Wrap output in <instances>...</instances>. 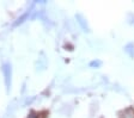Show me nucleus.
<instances>
[{"label": "nucleus", "instance_id": "nucleus-4", "mask_svg": "<svg viewBox=\"0 0 134 118\" xmlns=\"http://www.w3.org/2000/svg\"><path fill=\"white\" fill-rule=\"evenodd\" d=\"M125 51L128 54V56L131 59H134V43H128L125 47Z\"/></svg>", "mask_w": 134, "mask_h": 118}, {"label": "nucleus", "instance_id": "nucleus-2", "mask_svg": "<svg viewBox=\"0 0 134 118\" xmlns=\"http://www.w3.org/2000/svg\"><path fill=\"white\" fill-rule=\"evenodd\" d=\"M32 12H34V11H32V6H31L30 10H28V11L25 12L24 14H22V16H20V17L13 23V26H18V25H20V24H23L25 20L29 19V18L31 17V13H32Z\"/></svg>", "mask_w": 134, "mask_h": 118}, {"label": "nucleus", "instance_id": "nucleus-6", "mask_svg": "<svg viewBox=\"0 0 134 118\" xmlns=\"http://www.w3.org/2000/svg\"><path fill=\"white\" fill-rule=\"evenodd\" d=\"M38 113H35V112H32V113H30V116H29L28 118H38Z\"/></svg>", "mask_w": 134, "mask_h": 118}, {"label": "nucleus", "instance_id": "nucleus-5", "mask_svg": "<svg viewBox=\"0 0 134 118\" xmlns=\"http://www.w3.org/2000/svg\"><path fill=\"white\" fill-rule=\"evenodd\" d=\"M100 65H102V62H100L99 60L90 62V67H92V68H98V67H100Z\"/></svg>", "mask_w": 134, "mask_h": 118}, {"label": "nucleus", "instance_id": "nucleus-3", "mask_svg": "<svg viewBox=\"0 0 134 118\" xmlns=\"http://www.w3.org/2000/svg\"><path fill=\"white\" fill-rule=\"evenodd\" d=\"M75 18H77V22H78L79 24H80V26L83 28V30L86 31V32H89L90 29H89V25H87V23H86V20H85V18H84L80 13L75 14Z\"/></svg>", "mask_w": 134, "mask_h": 118}, {"label": "nucleus", "instance_id": "nucleus-7", "mask_svg": "<svg viewBox=\"0 0 134 118\" xmlns=\"http://www.w3.org/2000/svg\"><path fill=\"white\" fill-rule=\"evenodd\" d=\"M131 23H132V24H133V25H134V17H133V18H132V20H131Z\"/></svg>", "mask_w": 134, "mask_h": 118}, {"label": "nucleus", "instance_id": "nucleus-1", "mask_svg": "<svg viewBox=\"0 0 134 118\" xmlns=\"http://www.w3.org/2000/svg\"><path fill=\"white\" fill-rule=\"evenodd\" d=\"M3 74H4V80H5V87H6V92H10L11 90V84H12V67L11 63L5 62L3 65Z\"/></svg>", "mask_w": 134, "mask_h": 118}]
</instances>
